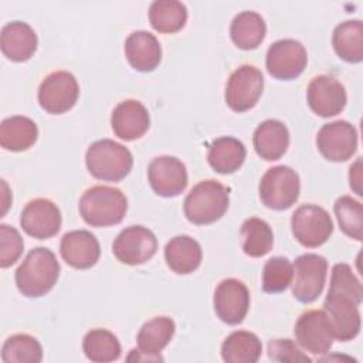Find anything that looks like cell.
Returning a JSON list of instances; mask_svg holds the SVG:
<instances>
[{
    "label": "cell",
    "mask_w": 363,
    "mask_h": 363,
    "mask_svg": "<svg viewBox=\"0 0 363 363\" xmlns=\"http://www.w3.org/2000/svg\"><path fill=\"white\" fill-rule=\"evenodd\" d=\"M201 247L189 235H176L164 247V259L167 267L179 274L186 275L196 271L201 264Z\"/></svg>",
    "instance_id": "24"
},
{
    "label": "cell",
    "mask_w": 363,
    "mask_h": 363,
    "mask_svg": "<svg viewBox=\"0 0 363 363\" xmlns=\"http://www.w3.org/2000/svg\"><path fill=\"white\" fill-rule=\"evenodd\" d=\"M230 204V189L208 179L197 183L186 196L183 208L186 218L196 225H206L220 220Z\"/></svg>",
    "instance_id": "4"
},
{
    "label": "cell",
    "mask_w": 363,
    "mask_h": 363,
    "mask_svg": "<svg viewBox=\"0 0 363 363\" xmlns=\"http://www.w3.org/2000/svg\"><path fill=\"white\" fill-rule=\"evenodd\" d=\"M61 211L48 199H34L26 204L20 214V225L30 237L47 240L61 228Z\"/></svg>",
    "instance_id": "18"
},
{
    "label": "cell",
    "mask_w": 363,
    "mask_h": 363,
    "mask_svg": "<svg viewBox=\"0 0 363 363\" xmlns=\"http://www.w3.org/2000/svg\"><path fill=\"white\" fill-rule=\"evenodd\" d=\"M306 101L312 112L322 118H329L345 109L347 95L343 84L335 77L318 75L308 85Z\"/></svg>",
    "instance_id": "15"
},
{
    "label": "cell",
    "mask_w": 363,
    "mask_h": 363,
    "mask_svg": "<svg viewBox=\"0 0 363 363\" xmlns=\"http://www.w3.org/2000/svg\"><path fill=\"white\" fill-rule=\"evenodd\" d=\"M1 360L4 363H40L43 360V347L35 337L27 333H17L3 343Z\"/></svg>",
    "instance_id": "34"
},
{
    "label": "cell",
    "mask_w": 363,
    "mask_h": 363,
    "mask_svg": "<svg viewBox=\"0 0 363 363\" xmlns=\"http://www.w3.org/2000/svg\"><path fill=\"white\" fill-rule=\"evenodd\" d=\"M268 357L284 363H309L308 357L291 339H272L268 343Z\"/></svg>",
    "instance_id": "38"
},
{
    "label": "cell",
    "mask_w": 363,
    "mask_h": 363,
    "mask_svg": "<svg viewBox=\"0 0 363 363\" xmlns=\"http://www.w3.org/2000/svg\"><path fill=\"white\" fill-rule=\"evenodd\" d=\"M298 345L312 354H325L333 345L335 336L323 309L303 312L294 328Z\"/></svg>",
    "instance_id": "13"
},
{
    "label": "cell",
    "mask_w": 363,
    "mask_h": 363,
    "mask_svg": "<svg viewBox=\"0 0 363 363\" xmlns=\"http://www.w3.org/2000/svg\"><path fill=\"white\" fill-rule=\"evenodd\" d=\"M37 34L24 21H11L1 28L0 47L4 57L14 62L30 60L37 50Z\"/></svg>",
    "instance_id": "21"
},
{
    "label": "cell",
    "mask_w": 363,
    "mask_h": 363,
    "mask_svg": "<svg viewBox=\"0 0 363 363\" xmlns=\"http://www.w3.org/2000/svg\"><path fill=\"white\" fill-rule=\"evenodd\" d=\"M295 240L308 248L325 244L333 233V221L329 213L316 204L299 206L291 218Z\"/></svg>",
    "instance_id": "7"
},
{
    "label": "cell",
    "mask_w": 363,
    "mask_h": 363,
    "mask_svg": "<svg viewBox=\"0 0 363 363\" xmlns=\"http://www.w3.org/2000/svg\"><path fill=\"white\" fill-rule=\"evenodd\" d=\"M157 250L156 235L143 225L123 228L112 244L116 259L126 265H140L149 261Z\"/></svg>",
    "instance_id": "12"
},
{
    "label": "cell",
    "mask_w": 363,
    "mask_h": 363,
    "mask_svg": "<svg viewBox=\"0 0 363 363\" xmlns=\"http://www.w3.org/2000/svg\"><path fill=\"white\" fill-rule=\"evenodd\" d=\"M82 350L91 362L106 363L119 359L121 343L118 337L106 329H91L82 340Z\"/></svg>",
    "instance_id": "33"
},
{
    "label": "cell",
    "mask_w": 363,
    "mask_h": 363,
    "mask_svg": "<svg viewBox=\"0 0 363 363\" xmlns=\"http://www.w3.org/2000/svg\"><path fill=\"white\" fill-rule=\"evenodd\" d=\"M60 277V262L55 254L45 248H33L16 269V285L27 298H38L50 292Z\"/></svg>",
    "instance_id": "2"
},
{
    "label": "cell",
    "mask_w": 363,
    "mask_h": 363,
    "mask_svg": "<svg viewBox=\"0 0 363 363\" xmlns=\"http://www.w3.org/2000/svg\"><path fill=\"white\" fill-rule=\"evenodd\" d=\"M252 145L261 159L267 162L278 160L289 146V130L281 121L267 119L254 130Z\"/></svg>",
    "instance_id": "23"
},
{
    "label": "cell",
    "mask_w": 363,
    "mask_h": 363,
    "mask_svg": "<svg viewBox=\"0 0 363 363\" xmlns=\"http://www.w3.org/2000/svg\"><path fill=\"white\" fill-rule=\"evenodd\" d=\"M126 360L128 362H163V357L162 356H152V354L140 352L139 349L138 350L133 349V350H130Z\"/></svg>",
    "instance_id": "40"
},
{
    "label": "cell",
    "mask_w": 363,
    "mask_h": 363,
    "mask_svg": "<svg viewBox=\"0 0 363 363\" xmlns=\"http://www.w3.org/2000/svg\"><path fill=\"white\" fill-rule=\"evenodd\" d=\"M332 45L339 58L357 64L363 60V24L360 20H346L337 24L332 34Z\"/></svg>",
    "instance_id": "27"
},
{
    "label": "cell",
    "mask_w": 363,
    "mask_h": 363,
    "mask_svg": "<svg viewBox=\"0 0 363 363\" xmlns=\"http://www.w3.org/2000/svg\"><path fill=\"white\" fill-rule=\"evenodd\" d=\"M150 187L157 196L176 197L187 187V170L174 156H157L147 166Z\"/></svg>",
    "instance_id": "17"
},
{
    "label": "cell",
    "mask_w": 363,
    "mask_h": 363,
    "mask_svg": "<svg viewBox=\"0 0 363 363\" xmlns=\"http://www.w3.org/2000/svg\"><path fill=\"white\" fill-rule=\"evenodd\" d=\"M125 55L132 68L140 72H150L160 64L162 47L152 33L138 30L125 40Z\"/></svg>",
    "instance_id": "22"
},
{
    "label": "cell",
    "mask_w": 363,
    "mask_h": 363,
    "mask_svg": "<svg viewBox=\"0 0 363 363\" xmlns=\"http://www.w3.org/2000/svg\"><path fill=\"white\" fill-rule=\"evenodd\" d=\"M150 26L162 34L180 31L187 21V9L177 0H156L149 7Z\"/></svg>",
    "instance_id": "31"
},
{
    "label": "cell",
    "mask_w": 363,
    "mask_h": 363,
    "mask_svg": "<svg viewBox=\"0 0 363 363\" xmlns=\"http://www.w3.org/2000/svg\"><path fill=\"white\" fill-rule=\"evenodd\" d=\"M24 248L23 238L20 233L9 225H0V267L7 268L13 265L21 255Z\"/></svg>",
    "instance_id": "37"
},
{
    "label": "cell",
    "mask_w": 363,
    "mask_h": 363,
    "mask_svg": "<svg viewBox=\"0 0 363 363\" xmlns=\"http://www.w3.org/2000/svg\"><path fill=\"white\" fill-rule=\"evenodd\" d=\"M267 24L257 11L238 13L230 26V37L241 50H254L265 38Z\"/></svg>",
    "instance_id": "28"
},
{
    "label": "cell",
    "mask_w": 363,
    "mask_h": 363,
    "mask_svg": "<svg viewBox=\"0 0 363 363\" xmlns=\"http://www.w3.org/2000/svg\"><path fill=\"white\" fill-rule=\"evenodd\" d=\"M79 214L92 227L119 224L128 211V199L116 187L94 186L79 199Z\"/></svg>",
    "instance_id": "3"
},
{
    "label": "cell",
    "mask_w": 363,
    "mask_h": 363,
    "mask_svg": "<svg viewBox=\"0 0 363 363\" xmlns=\"http://www.w3.org/2000/svg\"><path fill=\"white\" fill-rule=\"evenodd\" d=\"M111 126L119 139L130 142L142 138L147 132L150 126V116L142 102L136 99H126L113 108Z\"/></svg>",
    "instance_id": "19"
},
{
    "label": "cell",
    "mask_w": 363,
    "mask_h": 363,
    "mask_svg": "<svg viewBox=\"0 0 363 363\" xmlns=\"http://www.w3.org/2000/svg\"><path fill=\"white\" fill-rule=\"evenodd\" d=\"M259 199L272 210H286L292 207L301 191L298 173L284 164L268 169L259 182Z\"/></svg>",
    "instance_id": "6"
},
{
    "label": "cell",
    "mask_w": 363,
    "mask_h": 363,
    "mask_svg": "<svg viewBox=\"0 0 363 363\" xmlns=\"http://www.w3.org/2000/svg\"><path fill=\"white\" fill-rule=\"evenodd\" d=\"M292 295L302 303H311L319 298L323 291L328 261L319 254H302L294 265Z\"/></svg>",
    "instance_id": "8"
},
{
    "label": "cell",
    "mask_w": 363,
    "mask_h": 363,
    "mask_svg": "<svg viewBox=\"0 0 363 363\" xmlns=\"http://www.w3.org/2000/svg\"><path fill=\"white\" fill-rule=\"evenodd\" d=\"M306 48L292 38L275 41L267 51V71L277 79L289 81L298 78L306 68Z\"/></svg>",
    "instance_id": "11"
},
{
    "label": "cell",
    "mask_w": 363,
    "mask_h": 363,
    "mask_svg": "<svg viewBox=\"0 0 363 363\" xmlns=\"http://www.w3.org/2000/svg\"><path fill=\"white\" fill-rule=\"evenodd\" d=\"M316 146L329 162H346L357 150V130L347 121L323 125L316 135Z\"/></svg>",
    "instance_id": "14"
},
{
    "label": "cell",
    "mask_w": 363,
    "mask_h": 363,
    "mask_svg": "<svg viewBox=\"0 0 363 363\" xmlns=\"http://www.w3.org/2000/svg\"><path fill=\"white\" fill-rule=\"evenodd\" d=\"M79 85L68 71H55L47 75L38 88L40 106L52 115L68 112L78 101Z\"/></svg>",
    "instance_id": "10"
},
{
    "label": "cell",
    "mask_w": 363,
    "mask_h": 363,
    "mask_svg": "<svg viewBox=\"0 0 363 363\" xmlns=\"http://www.w3.org/2000/svg\"><path fill=\"white\" fill-rule=\"evenodd\" d=\"M349 184L357 196H363V190H362V157H357L356 162L349 169Z\"/></svg>",
    "instance_id": "39"
},
{
    "label": "cell",
    "mask_w": 363,
    "mask_h": 363,
    "mask_svg": "<svg viewBox=\"0 0 363 363\" xmlns=\"http://www.w3.org/2000/svg\"><path fill=\"white\" fill-rule=\"evenodd\" d=\"M363 299V288L359 278L347 264H335L330 285L323 302V311L330 322L335 339L347 342L360 332L359 305Z\"/></svg>",
    "instance_id": "1"
},
{
    "label": "cell",
    "mask_w": 363,
    "mask_h": 363,
    "mask_svg": "<svg viewBox=\"0 0 363 363\" xmlns=\"http://www.w3.org/2000/svg\"><path fill=\"white\" fill-rule=\"evenodd\" d=\"M294 277V268L288 258L272 257L262 269V289L268 294H277L285 291Z\"/></svg>",
    "instance_id": "36"
},
{
    "label": "cell",
    "mask_w": 363,
    "mask_h": 363,
    "mask_svg": "<svg viewBox=\"0 0 363 363\" xmlns=\"http://www.w3.org/2000/svg\"><path fill=\"white\" fill-rule=\"evenodd\" d=\"M340 230L350 238H363V206L350 196H342L333 206Z\"/></svg>",
    "instance_id": "35"
},
{
    "label": "cell",
    "mask_w": 363,
    "mask_h": 363,
    "mask_svg": "<svg viewBox=\"0 0 363 363\" xmlns=\"http://www.w3.org/2000/svg\"><path fill=\"white\" fill-rule=\"evenodd\" d=\"M262 343L248 330L230 333L221 345V357L227 363H255L261 357Z\"/></svg>",
    "instance_id": "29"
},
{
    "label": "cell",
    "mask_w": 363,
    "mask_h": 363,
    "mask_svg": "<svg viewBox=\"0 0 363 363\" xmlns=\"http://www.w3.org/2000/svg\"><path fill=\"white\" fill-rule=\"evenodd\" d=\"M216 315L227 325H238L247 316L250 308V292L245 284L235 278L223 279L213 296Z\"/></svg>",
    "instance_id": "16"
},
{
    "label": "cell",
    "mask_w": 363,
    "mask_h": 363,
    "mask_svg": "<svg viewBox=\"0 0 363 363\" xmlns=\"http://www.w3.org/2000/svg\"><path fill=\"white\" fill-rule=\"evenodd\" d=\"M262 89V72L254 65L244 64L238 67L227 81L224 94L225 104L234 112L250 111L261 98Z\"/></svg>",
    "instance_id": "9"
},
{
    "label": "cell",
    "mask_w": 363,
    "mask_h": 363,
    "mask_svg": "<svg viewBox=\"0 0 363 363\" xmlns=\"http://www.w3.org/2000/svg\"><path fill=\"white\" fill-rule=\"evenodd\" d=\"M38 138V128L27 116L14 115L0 123V145L6 150L23 152L30 149Z\"/></svg>",
    "instance_id": "26"
},
{
    "label": "cell",
    "mask_w": 363,
    "mask_h": 363,
    "mask_svg": "<svg viewBox=\"0 0 363 363\" xmlns=\"http://www.w3.org/2000/svg\"><path fill=\"white\" fill-rule=\"evenodd\" d=\"M242 250L252 258L268 254L274 245V234L269 224L258 217H250L241 224Z\"/></svg>",
    "instance_id": "32"
},
{
    "label": "cell",
    "mask_w": 363,
    "mask_h": 363,
    "mask_svg": "<svg viewBox=\"0 0 363 363\" xmlns=\"http://www.w3.org/2000/svg\"><path fill=\"white\" fill-rule=\"evenodd\" d=\"M85 163L88 172L95 179L102 182H121L130 173L133 156L123 145L111 139H101L88 147Z\"/></svg>",
    "instance_id": "5"
},
{
    "label": "cell",
    "mask_w": 363,
    "mask_h": 363,
    "mask_svg": "<svg viewBox=\"0 0 363 363\" xmlns=\"http://www.w3.org/2000/svg\"><path fill=\"white\" fill-rule=\"evenodd\" d=\"M176 330L174 320L167 316H156L145 322L138 333V347L140 352L160 356V352L169 345Z\"/></svg>",
    "instance_id": "30"
},
{
    "label": "cell",
    "mask_w": 363,
    "mask_h": 363,
    "mask_svg": "<svg viewBox=\"0 0 363 363\" xmlns=\"http://www.w3.org/2000/svg\"><path fill=\"white\" fill-rule=\"evenodd\" d=\"M62 259L72 268L88 269L94 267L101 255L96 237L86 230H74L62 235L60 244Z\"/></svg>",
    "instance_id": "20"
},
{
    "label": "cell",
    "mask_w": 363,
    "mask_h": 363,
    "mask_svg": "<svg viewBox=\"0 0 363 363\" xmlns=\"http://www.w3.org/2000/svg\"><path fill=\"white\" fill-rule=\"evenodd\" d=\"M245 146L241 140L231 136H221L208 146L207 160L213 170L220 174H230L238 170L245 160Z\"/></svg>",
    "instance_id": "25"
}]
</instances>
